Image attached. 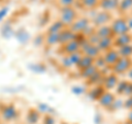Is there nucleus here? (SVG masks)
Segmentation results:
<instances>
[{
	"label": "nucleus",
	"mask_w": 132,
	"mask_h": 124,
	"mask_svg": "<svg viewBox=\"0 0 132 124\" xmlns=\"http://www.w3.org/2000/svg\"><path fill=\"white\" fill-rule=\"evenodd\" d=\"M0 115L5 123H13L19 118V110L14 103H3L0 108Z\"/></svg>",
	"instance_id": "f257e3e1"
},
{
	"label": "nucleus",
	"mask_w": 132,
	"mask_h": 124,
	"mask_svg": "<svg viewBox=\"0 0 132 124\" xmlns=\"http://www.w3.org/2000/svg\"><path fill=\"white\" fill-rule=\"evenodd\" d=\"M110 28H111V31H112L113 36L130 32L126 16H118V18L112 19L110 22Z\"/></svg>",
	"instance_id": "f03ea898"
},
{
	"label": "nucleus",
	"mask_w": 132,
	"mask_h": 124,
	"mask_svg": "<svg viewBox=\"0 0 132 124\" xmlns=\"http://www.w3.org/2000/svg\"><path fill=\"white\" fill-rule=\"evenodd\" d=\"M78 18L77 11L73 7H63L60 11V18L59 20L64 24L66 28L72 25V23Z\"/></svg>",
	"instance_id": "7ed1b4c3"
},
{
	"label": "nucleus",
	"mask_w": 132,
	"mask_h": 124,
	"mask_svg": "<svg viewBox=\"0 0 132 124\" xmlns=\"http://www.w3.org/2000/svg\"><path fill=\"white\" fill-rule=\"evenodd\" d=\"M132 66V58L129 57H120L118 61L112 67H111V72L118 76H123L128 73V70L130 69Z\"/></svg>",
	"instance_id": "20e7f679"
},
{
	"label": "nucleus",
	"mask_w": 132,
	"mask_h": 124,
	"mask_svg": "<svg viewBox=\"0 0 132 124\" xmlns=\"http://www.w3.org/2000/svg\"><path fill=\"white\" fill-rule=\"evenodd\" d=\"M111 20H112V15H111V13L108 11H104V10H99L98 12H96V13L90 18V21H92L93 25L95 28L106 25V24H110Z\"/></svg>",
	"instance_id": "39448f33"
},
{
	"label": "nucleus",
	"mask_w": 132,
	"mask_h": 124,
	"mask_svg": "<svg viewBox=\"0 0 132 124\" xmlns=\"http://www.w3.org/2000/svg\"><path fill=\"white\" fill-rule=\"evenodd\" d=\"M116 98H117L116 93H113L112 91H108V90H106V91L101 94V97L97 100V102L102 109L108 111L110 109V107L112 105V103H113Z\"/></svg>",
	"instance_id": "423d86ee"
},
{
	"label": "nucleus",
	"mask_w": 132,
	"mask_h": 124,
	"mask_svg": "<svg viewBox=\"0 0 132 124\" xmlns=\"http://www.w3.org/2000/svg\"><path fill=\"white\" fill-rule=\"evenodd\" d=\"M119 79H120V78H119L118 75H116L112 72H110L107 74V75H105L104 79H102V82H101V86L104 87L106 90H108V91H112V90H114Z\"/></svg>",
	"instance_id": "0eeeda50"
},
{
	"label": "nucleus",
	"mask_w": 132,
	"mask_h": 124,
	"mask_svg": "<svg viewBox=\"0 0 132 124\" xmlns=\"http://www.w3.org/2000/svg\"><path fill=\"white\" fill-rule=\"evenodd\" d=\"M101 56H102V58H104L106 65L108 66V67H110V68L112 67L116 63H117L119 58H120V55H119V53H118V49L116 47H112V48L108 49V51H106L105 53H102Z\"/></svg>",
	"instance_id": "6e6552de"
},
{
	"label": "nucleus",
	"mask_w": 132,
	"mask_h": 124,
	"mask_svg": "<svg viewBox=\"0 0 132 124\" xmlns=\"http://www.w3.org/2000/svg\"><path fill=\"white\" fill-rule=\"evenodd\" d=\"M62 49H63L64 55H71L73 53L80 52V41L78 40V36L77 39L71 41V42L63 44L62 45Z\"/></svg>",
	"instance_id": "1a4fd4ad"
},
{
	"label": "nucleus",
	"mask_w": 132,
	"mask_h": 124,
	"mask_svg": "<svg viewBox=\"0 0 132 124\" xmlns=\"http://www.w3.org/2000/svg\"><path fill=\"white\" fill-rule=\"evenodd\" d=\"M41 120H42V113L38 110V108L29 109L26 117L27 124H40Z\"/></svg>",
	"instance_id": "9d476101"
},
{
	"label": "nucleus",
	"mask_w": 132,
	"mask_h": 124,
	"mask_svg": "<svg viewBox=\"0 0 132 124\" xmlns=\"http://www.w3.org/2000/svg\"><path fill=\"white\" fill-rule=\"evenodd\" d=\"M131 39H132V33H125V34H120V35H116L113 36V47L119 48L125 45L131 44Z\"/></svg>",
	"instance_id": "9b49d317"
},
{
	"label": "nucleus",
	"mask_w": 132,
	"mask_h": 124,
	"mask_svg": "<svg viewBox=\"0 0 132 124\" xmlns=\"http://www.w3.org/2000/svg\"><path fill=\"white\" fill-rule=\"evenodd\" d=\"M95 34L97 35L98 39L113 38L112 31H111V28H110V24H106V25H101V26L95 28Z\"/></svg>",
	"instance_id": "f8f14e48"
},
{
	"label": "nucleus",
	"mask_w": 132,
	"mask_h": 124,
	"mask_svg": "<svg viewBox=\"0 0 132 124\" xmlns=\"http://www.w3.org/2000/svg\"><path fill=\"white\" fill-rule=\"evenodd\" d=\"M119 2H120V0H99L98 7L101 8L100 10L111 12V11L118 10Z\"/></svg>",
	"instance_id": "ddd939ff"
},
{
	"label": "nucleus",
	"mask_w": 132,
	"mask_h": 124,
	"mask_svg": "<svg viewBox=\"0 0 132 124\" xmlns=\"http://www.w3.org/2000/svg\"><path fill=\"white\" fill-rule=\"evenodd\" d=\"M61 40V32H52L47 33L44 36V43L48 45V46H55V45L60 44Z\"/></svg>",
	"instance_id": "4468645a"
},
{
	"label": "nucleus",
	"mask_w": 132,
	"mask_h": 124,
	"mask_svg": "<svg viewBox=\"0 0 132 124\" xmlns=\"http://www.w3.org/2000/svg\"><path fill=\"white\" fill-rule=\"evenodd\" d=\"M77 34L74 33L69 28H65L63 31L61 32V40H60V44L63 45V44H66L71 41L77 39Z\"/></svg>",
	"instance_id": "2eb2a0df"
},
{
	"label": "nucleus",
	"mask_w": 132,
	"mask_h": 124,
	"mask_svg": "<svg viewBox=\"0 0 132 124\" xmlns=\"http://www.w3.org/2000/svg\"><path fill=\"white\" fill-rule=\"evenodd\" d=\"M106 91V89L102 87L101 85H97V86H93V87H89L88 89V96L90 97V99L97 101L99 98L101 97V94Z\"/></svg>",
	"instance_id": "dca6fc26"
},
{
	"label": "nucleus",
	"mask_w": 132,
	"mask_h": 124,
	"mask_svg": "<svg viewBox=\"0 0 132 124\" xmlns=\"http://www.w3.org/2000/svg\"><path fill=\"white\" fill-rule=\"evenodd\" d=\"M96 45L98 46L99 51L102 53H105L106 51L112 48L113 47V38H109V39H99L98 42L96 43Z\"/></svg>",
	"instance_id": "f3484780"
},
{
	"label": "nucleus",
	"mask_w": 132,
	"mask_h": 124,
	"mask_svg": "<svg viewBox=\"0 0 132 124\" xmlns=\"http://www.w3.org/2000/svg\"><path fill=\"white\" fill-rule=\"evenodd\" d=\"M94 61L95 59L93 58V57H89V56H86V55H81L79 61H78V64L76 66V68L78 69V72L79 70H82L87 67H90V66L94 65Z\"/></svg>",
	"instance_id": "a211bd4d"
},
{
	"label": "nucleus",
	"mask_w": 132,
	"mask_h": 124,
	"mask_svg": "<svg viewBox=\"0 0 132 124\" xmlns=\"http://www.w3.org/2000/svg\"><path fill=\"white\" fill-rule=\"evenodd\" d=\"M132 10V0H120L118 11L122 14H126Z\"/></svg>",
	"instance_id": "6ab92c4d"
},
{
	"label": "nucleus",
	"mask_w": 132,
	"mask_h": 124,
	"mask_svg": "<svg viewBox=\"0 0 132 124\" xmlns=\"http://www.w3.org/2000/svg\"><path fill=\"white\" fill-rule=\"evenodd\" d=\"M117 49H118V53L120 55V57H129V58H132V45L131 44L125 45V46H121Z\"/></svg>",
	"instance_id": "aec40b11"
},
{
	"label": "nucleus",
	"mask_w": 132,
	"mask_h": 124,
	"mask_svg": "<svg viewBox=\"0 0 132 124\" xmlns=\"http://www.w3.org/2000/svg\"><path fill=\"white\" fill-rule=\"evenodd\" d=\"M97 70L98 69L95 67V65H93V66H90V67H87V68H85L82 70H79V74H80V77L82 78V79L87 80L89 77H92L94 74L97 72Z\"/></svg>",
	"instance_id": "412c9836"
},
{
	"label": "nucleus",
	"mask_w": 132,
	"mask_h": 124,
	"mask_svg": "<svg viewBox=\"0 0 132 124\" xmlns=\"http://www.w3.org/2000/svg\"><path fill=\"white\" fill-rule=\"evenodd\" d=\"M81 5L87 10H95L99 6V0H81Z\"/></svg>",
	"instance_id": "4be33fe9"
},
{
	"label": "nucleus",
	"mask_w": 132,
	"mask_h": 124,
	"mask_svg": "<svg viewBox=\"0 0 132 124\" xmlns=\"http://www.w3.org/2000/svg\"><path fill=\"white\" fill-rule=\"evenodd\" d=\"M41 124H56V119H55L54 115L51 114V113L42 114Z\"/></svg>",
	"instance_id": "5701e85b"
},
{
	"label": "nucleus",
	"mask_w": 132,
	"mask_h": 124,
	"mask_svg": "<svg viewBox=\"0 0 132 124\" xmlns=\"http://www.w3.org/2000/svg\"><path fill=\"white\" fill-rule=\"evenodd\" d=\"M121 108H123V99H121V98L120 99L116 98L113 103H112V105L110 107V109L108 111H110V112H116V111L120 110Z\"/></svg>",
	"instance_id": "b1692460"
},
{
	"label": "nucleus",
	"mask_w": 132,
	"mask_h": 124,
	"mask_svg": "<svg viewBox=\"0 0 132 124\" xmlns=\"http://www.w3.org/2000/svg\"><path fill=\"white\" fill-rule=\"evenodd\" d=\"M123 108L127 109L128 111L132 110V96L125 97V99H123Z\"/></svg>",
	"instance_id": "393cba45"
},
{
	"label": "nucleus",
	"mask_w": 132,
	"mask_h": 124,
	"mask_svg": "<svg viewBox=\"0 0 132 124\" xmlns=\"http://www.w3.org/2000/svg\"><path fill=\"white\" fill-rule=\"evenodd\" d=\"M75 2H76V0H59V3L62 8L63 7H73Z\"/></svg>",
	"instance_id": "a878e982"
},
{
	"label": "nucleus",
	"mask_w": 132,
	"mask_h": 124,
	"mask_svg": "<svg viewBox=\"0 0 132 124\" xmlns=\"http://www.w3.org/2000/svg\"><path fill=\"white\" fill-rule=\"evenodd\" d=\"M7 12H8V8H2V9L0 10V21L7 15Z\"/></svg>",
	"instance_id": "bb28decb"
},
{
	"label": "nucleus",
	"mask_w": 132,
	"mask_h": 124,
	"mask_svg": "<svg viewBox=\"0 0 132 124\" xmlns=\"http://www.w3.org/2000/svg\"><path fill=\"white\" fill-rule=\"evenodd\" d=\"M126 19H127V23H128V26H129V30L131 32L132 31V15L130 14L129 16H126Z\"/></svg>",
	"instance_id": "cd10ccee"
},
{
	"label": "nucleus",
	"mask_w": 132,
	"mask_h": 124,
	"mask_svg": "<svg viewBox=\"0 0 132 124\" xmlns=\"http://www.w3.org/2000/svg\"><path fill=\"white\" fill-rule=\"evenodd\" d=\"M126 78H127V79L128 80H130V81H132V66H131V67H130V69L129 70H128V73L126 74Z\"/></svg>",
	"instance_id": "c85d7f7f"
},
{
	"label": "nucleus",
	"mask_w": 132,
	"mask_h": 124,
	"mask_svg": "<svg viewBox=\"0 0 132 124\" xmlns=\"http://www.w3.org/2000/svg\"><path fill=\"white\" fill-rule=\"evenodd\" d=\"M127 120H128L129 122L132 123V110L129 111V114H128V117H127Z\"/></svg>",
	"instance_id": "c756f323"
},
{
	"label": "nucleus",
	"mask_w": 132,
	"mask_h": 124,
	"mask_svg": "<svg viewBox=\"0 0 132 124\" xmlns=\"http://www.w3.org/2000/svg\"><path fill=\"white\" fill-rule=\"evenodd\" d=\"M121 124H132V123H131V122H129V121L127 120V121H125V122H121Z\"/></svg>",
	"instance_id": "7c9ffc66"
},
{
	"label": "nucleus",
	"mask_w": 132,
	"mask_h": 124,
	"mask_svg": "<svg viewBox=\"0 0 132 124\" xmlns=\"http://www.w3.org/2000/svg\"><path fill=\"white\" fill-rule=\"evenodd\" d=\"M2 122L3 121H2V119H1V115H0V124H2Z\"/></svg>",
	"instance_id": "2f4dec72"
},
{
	"label": "nucleus",
	"mask_w": 132,
	"mask_h": 124,
	"mask_svg": "<svg viewBox=\"0 0 132 124\" xmlns=\"http://www.w3.org/2000/svg\"><path fill=\"white\" fill-rule=\"evenodd\" d=\"M60 124H68V123H66V122H62V123H60Z\"/></svg>",
	"instance_id": "473e14b6"
},
{
	"label": "nucleus",
	"mask_w": 132,
	"mask_h": 124,
	"mask_svg": "<svg viewBox=\"0 0 132 124\" xmlns=\"http://www.w3.org/2000/svg\"><path fill=\"white\" fill-rule=\"evenodd\" d=\"M130 14H131V15H132V10H131V11H130Z\"/></svg>",
	"instance_id": "72a5a7b5"
},
{
	"label": "nucleus",
	"mask_w": 132,
	"mask_h": 124,
	"mask_svg": "<svg viewBox=\"0 0 132 124\" xmlns=\"http://www.w3.org/2000/svg\"><path fill=\"white\" fill-rule=\"evenodd\" d=\"M131 45H132V39H131Z\"/></svg>",
	"instance_id": "f704fd0d"
}]
</instances>
